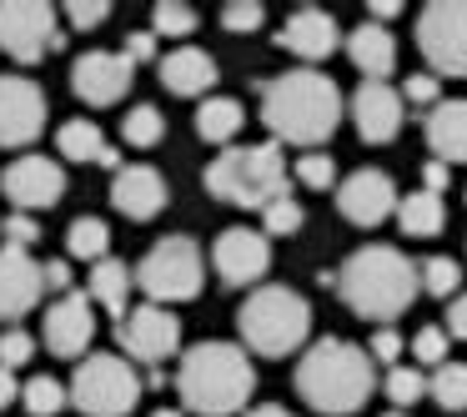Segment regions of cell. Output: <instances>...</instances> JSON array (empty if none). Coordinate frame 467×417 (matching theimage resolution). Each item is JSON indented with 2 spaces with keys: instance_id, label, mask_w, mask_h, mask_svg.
Masks as SVG:
<instances>
[{
  "instance_id": "83f0119b",
  "label": "cell",
  "mask_w": 467,
  "mask_h": 417,
  "mask_svg": "<svg viewBox=\"0 0 467 417\" xmlns=\"http://www.w3.org/2000/svg\"><path fill=\"white\" fill-rule=\"evenodd\" d=\"M56 151H61L66 162H96V166H101V156L111 151V141L101 136V126H96V121L76 116V121H66L61 131H56Z\"/></svg>"
},
{
  "instance_id": "ffe728a7",
  "label": "cell",
  "mask_w": 467,
  "mask_h": 417,
  "mask_svg": "<svg viewBox=\"0 0 467 417\" xmlns=\"http://www.w3.org/2000/svg\"><path fill=\"white\" fill-rule=\"evenodd\" d=\"M46 297V272L31 252L0 246V317H26Z\"/></svg>"
},
{
  "instance_id": "ac0fdd59",
  "label": "cell",
  "mask_w": 467,
  "mask_h": 417,
  "mask_svg": "<svg viewBox=\"0 0 467 417\" xmlns=\"http://www.w3.org/2000/svg\"><path fill=\"white\" fill-rule=\"evenodd\" d=\"M96 337V302L86 292H66L46 307V347L56 357H86Z\"/></svg>"
},
{
  "instance_id": "30bf717a",
  "label": "cell",
  "mask_w": 467,
  "mask_h": 417,
  "mask_svg": "<svg viewBox=\"0 0 467 417\" xmlns=\"http://www.w3.org/2000/svg\"><path fill=\"white\" fill-rule=\"evenodd\" d=\"M417 51L432 76H467V0H432L417 16Z\"/></svg>"
},
{
  "instance_id": "4dcf8cb0",
  "label": "cell",
  "mask_w": 467,
  "mask_h": 417,
  "mask_svg": "<svg viewBox=\"0 0 467 417\" xmlns=\"http://www.w3.org/2000/svg\"><path fill=\"white\" fill-rule=\"evenodd\" d=\"M382 392L392 397V407L397 412H407L412 402H422L427 397V377H422V367H387V377H382Z\"/></svg>"
},
{
  "instance_id": "4316f807",
  "label": "cell",
  "mask_w": 467,
  "mask_h": 417,
  "mask_svg": "<svg viewBox=\"0 0 467 417\" xmlns=\"http://www.w3.org/2000/svg\"><path fill=\"white\" fill-rule=\"evenodd\" d=\"M397 226H402V236H437L447 226L442 196H432V192H422V186H417L412 196H402V202H397Z\"/></svg>"
},
{
  "instance_id": "e0dca14e",
  "label": "cell",
  "mask_w": 467,
  "mask_h": 417,
  "mask_svg": "<svg viewBox=\"0 0 467 417\" xmlns=\"http://www.w3.org/2000/svg\"><path fill=\"white\" fill-rule=\"evenodd\" d=\"M402 116H407V101H402V91H397V86H387V81H362V86H357L352 121H357V136H362L367 146L397 141Z\"/></svg>"
},
{
  "instance_id": "7a4b0ae2",
  "label": "cell",
  "mask_w": 467,
  "mask_h": 417,
  "mask_svg": "<svg viewBox=\"0 0 467 417\" xmlns=\"http://www.w3.org/2000/svg\"><path fill=\"white\" fill-rule=\"evenodd\" d=\"M296 397L322 417H352L367 407L377 387V362L367 357V347L342 342V337H322L302 352L296 362Z\"/></svg>"
},
{
  "instance_id": "8fae6325",
  "label": "cell",
  "mask_w": 467,
  "mask_h": 417,
  "mask_svg": "<svg viewBox=\"0 0 467 417\" xmlns=\"http://www.w3.org/2000/svg\"><path fill=\"white\" fill-rule=\"evenodd\" d=\"M116 337H121V347H126V362L161 367L166 357L182 352V317H171V307L141 302L116 322Z\"/></svg>"
},
{
  "instance_id": "484cf974",
  "label": "cell",
  "mask_w": 467,
  "mask_h": 417,
  "mask_svg": "<svg viewBox=\"0 0 467 417\" xmlns=\"http://www.w3.org/2000/svg\"><path fill=\"white\" fill-rule=\"evenodd\" d=\"M246 111L242 101H232V96H206L202 111H196V136H202L206 146H232L236 131H242Z\"/></svg>"
},
{
  "instance_id": "ba28073f",
  "label": "cell",
  "mask_w": 467,
  "mask_h": 417,
  "mask_svg": "<svg viewBox=\"0 0 467 417\" xmlns=\"http://www.w3.org/2000/svg\"><path fill=\"white\" fill-rule=\"evenodd\" d=\"M202 282H206V256L192 236H161L136 266V287L156 307L192 302V297H202Z\"/></svg>"
},
{
  "instance_id": "ee69618b",
  "label": "cell",
  "mask_w": 467,
  "mask_h": 417,
  "mask_svg": "<svg viewBox=\"0 0 467 417\" xmlns=\"http://www.w3.org/2000/svg\"><path fill=\"white\" fill-rule=\"evenodd\" d=\"M402 337L392 332V327H377L372 332V342H367V357H372V362H387V367H397V357H402Z\"/></svg>"
},
{
  "instance_id": "d4e9b609",
  "label": "cell",
  "mask_w": 467,
  "mask_h": 417,
  "mask_svg": "<svg viewBox=\"0 0 467 417\" xmlns=\"http://www.w3.org/2000/svg\"><path fill=\"white\" fill-rule=\"evenodd\" d=\"M131 287H136V272L126 262H116V256H106V262L91 266V276H86V297H91L101 312H111L116 322H121L126 312H131Z\"/></svg>"
},
{
  "instance_id": "bcb514c9",
  "label": "cell",
  "mask_w": 467,
  "mask_h": 417,
  "mask_svg": "<svg viewBox=\"0 0 467 417\" xmlns=\"http://www.w3.org/2000/svg\"><path fill=\"white\" fill-rule=\"evenodd\" d=\"M41 272H46V292H56V297H66V292H76V276H71V266H66V262H46L41 266Z\"/></svg>"
},
{
  "instance_id": "d590c367",
  "label": "cell",
  "mask_w": 467,
  "mask_h": 417,
  "mask_svg": "<svg viewBox=\"0 0 467 417\" xmlns=\"http://www.w3.org/2000/svg\"><path fill=\"white\" fill-rule=\"evenodd\" d=\"M192 31H196V11L182 5V0H161L151 11V36H176V41H182V36H192Z\"/></svg>"
},
{
  "instance_id": "8d00e7d4",
  "label": "cell",
  "mask_w": 467,
  "mask_h": 417,
  "mask_svg": "<svg viewBox=\"0 0 467 417\" xmlns=\"http://www.w3.org/2000/svg\"><path fill=\"white\" fill-rule=\"evenodd\" d=\"M296 182H302L306 192H327V186H337V162L327 151L296 156Z\"/></svg>"
},
{
  "instance_id": "ab89813d",
  "label": "cell",
  "mask_w": 467,
  "mask_h": 417,
  "mask_svg": "<svg viewBox=\"0 0 467 417\" xmlns=\"http://www.w3.org/2000/svg\"><path fill=\"white\" fill-rule=\"evenodd\" d=\"M412 357L422 367H442L447 362V327H422L412 337Z\"/></svg>"
},
{
  "instance_id": "44dd1931",
  "label": "cell",
  "mask_w": 467,
  "mask_h": 417,
  "mask_svg": "<svg viewBox=\"0 0 467 417\" xmlns=\"http://www.w3.org/2000/svg\"><path fill=\"white\" fill-rule=\"evenodd\" d=\"M337 21L327 11H317V5H302V11H292L282 21V36H276V46L292 56H302V61H327V56L337 51Z\"/></svg>"
},
{
  "instance_id": "1f68e13d",
  "label": "cell",
  "mask_w": 467,
  "mask_h": 417,
  "mask_svg": "<svg viewBox=\"0 0 467 417\" xmlns=\"http://www.w3.org/2000/svg\"><path fill=\"white\" fill-rule=\"evenodd\" d=\"M121 136H126V146H156L166 136V116L156 111V106H131V111H126V121H121Z\"/></svg>"
},
{
  "instance_id": "db71d44e",
  "label": "cell",
  "mask_w": 467,
  "mask_h": 417,
  "mask_svg": "<svg viewBox=\"0 0 467 417\" xmlns=\"http://www.w3.org/2000/svg\"><path fill=\"white\" fill-rule=\"evenodd\" d=\"M382 417H407V412H382Z\"/></svg>"
},
{
  "instance_id": "f6af8a7d",
  "label": "cell",
  "mask_w": 467,
  "mask_h": 417,
  "mask_svg": "<svg viewBox=\"0 0 467 417\" xmlns=\"http://www.w3.org/2000/svg\"><path fill=\"white\" fill-rule=\"evenodd\" d=\"M121 56H126L131 66L156 61V36H151V31H131V36H126V46H121Z\"/></svg>"
},
{
  "instance_id": "9a60e30c",
  "label": "cell",
  "mask_w": 467,
  "mask_h": 417,
  "mask_svg": "<svg viewBox=\"0 0 467 417\" xmlns=\"http://www.w3.org/2000/svg\"><path fill=\"white\" fill-rule=\"evenodd\" d=\"M397 186L387 172H377V166H362V172H352L342 186H337V212L347 216L352 226H382L387 216H397Z\"/></svg>"
},
{
  "instance_id": "c3c4849f",
  "label": "cell",
  "mask_w": 467,
  "mask_h": 417,
  "mask_svg": "<svg viewBox=\"0 0 467 417\" xmlns=\"http://www.w3.org/2000/svg\"><path fill=\"white\" fill-rule=\"evenodd\" d=\"M447 176H452V172H447L442 162H427V166H422V192L442 196V192H447Z\"/></svg>"
},
{
  "instance_id": "f546056e",
  "label": "cell",
  "mask_w": 467,
  "mask_h": 417,
  "mask_svg": "<svg viewBox=\"0 0 467 417\" xmlns=\"http://www.w3.org/2000/svg\"><path fill=\"white\" fill-rule=\"evenodd\" d=\"M427 397H432L442 412H462L467 407V362H442L427 377Z\"/></svg>"
},
{
  "instance_id": "816d5d0a",
  "label": "cell",
  "mask_w": 467,
  "mask_h": 417,
  "mask_svg": "<svg viewBox=\"0 0 467 417\" xmlns=\"http://www.w3.org/2000/svg\"><path fill=\"white\" fill-rule=\"evenodd\" d=\"M246 417H296V412H286L276 402H262V407H246Z\"/></svg>"
},
{
  "instance_id": "f1b7e54d",
  "label": "cell",
  "mask_w": 467,
  "mask_h": 417,
  "mask_svg": "<svg viewBox=\"0 0 467 417\" xmlns=\"http://www.w3.org/2000/svg\"><path fill=\"white\" fill-rule=\"evenodd\" d=\"M66 252L81 256V262H106L111 256V226L101 222V216H76L71 232H66Z\"/></svg>"
},
{
  "instance_id": "f35d334b",
  "label": "cell",
  "mask_w": 467,
  "mask_h": 417,
  "mask_svg": "<svg viewBox=\"0 0 467 417\" xmlns=\"http://www.w3.org/2000/svg\"><path fill=\"white\" fill-rule=\"evenodd\" d=\"M266 11L256 5V0H232V5H222V26L232 36H246V31H262Z\"/></svg>"
},
{
  "instance_id": "603a6c76",
  "label": "cell",
  "mask_w": 467,
  "mask_h": 417,
  "mask_svg": "<svg viewBox=\"0 0 467 417\" xmlns=\"http://www.w3.org/2000/svg\"><path fill=\"white\" fill-rule=\"evenodd\" d=\"M427 146L442 166L467 162V101H442L427 111Z\"/></svg>"
},
{
  "instance_id": "8992f818",
  "label": "cell",
  "mask_w": 467,
  "mask_h": 417,
  "mask_svg": "<svg viewBox=\"0 0 467 417\" xmlns=\"http://www.w3.org/2000/svg\"><path fill=\"white\" fill-rule=\"evenodd\" d=\"M242 347L256 357H292L312 332V307L292 287H256L236 312Z\"/></svg>"
},
{
  "instance_id": "2e32d148",
  "label": "cell",
  "mask_w": 467,
  "mask_h": 417,
  "mask_svg": "<svg viewBox=\"0 0 467 417\" xmlns=\"http://www.w3.org/2000/svg\"><path fill=\"white\" fill-rule=\"evenodd\" d=\"M131 81H136V66L121 51H86L71 66V91L86 106H116L131 91Z\"/></svg>"
},
{
  "instance_id": "cb8c5ba5",
  "label": "cell",
  "mask_w": 467,
  "mask_h": 417,
  "mask_svg": "<svg viewBox=\"0 0 467 417\" xmlns=\"http://www.w3.org/2000/svg\"><path fill=\"white\" fill-rule=\"evenodd\" d=\"M347 56H352V66L367 76V81H387L392 66H397V41H392L387 26L362 21L352 36H347Z\"/></svg>"
},
{
  "instance_id": "681fc988",
  "label": "cell",
  "mask_w": 467,
  "mask_h": 417,
  "mask_svg": "<svg viewBox=\"0 0 467 417\" xmlns=\"http://www.w3.org/2000/svg\"><path fill=\"white\" fill-rule=\"evenodd\" d=\"M397 16H402L397 0H372V5H367V21L372 26H387V21H397Z\"/></svg>"
},
{
  "instance_id": "74e56055",
  "label": "cell",
  "mask_w": 467,
  "mask_h": 417,
  "mask_svg": "<svg viewBox=\"0 0 467 417\" xmlns=\"http://www.w3.org/2000/svg\"><path fill=\"white\" fill-rule=\"evenodd\" d=\"M31 357H36V337L26 332V327H5V332H0V367H5V372L26 367Z\"/></svg>"
},
{
  "instance_id": "e575fe53",
  "label": "cell",
  "mask_w": 467,
  "mask_h": 417,
  "mask_svg": "<svg viewBox=\"0 0 467 417\" xmlns=\"http://www.w3.org/2000/svg\"><path fill=\"white\" fill-rule=\"evenodd\" d=\"M302 222H306V212L292 192L262 206V236H292V232H302Z\"/></svg>"
},
{
  "instance_id": "6da1fadb",
  "label": "cell",
  "mask_w": 467,
  "mask_h": 417,
  "mask_svg": "<svg viewBox=\"0 0 467 417\" xmlns=\"http://www.w3.org/2000/svg\"><path fill=\"white\" fill-rule=\"evenodd\" d=\"M256 96H262V121L276 136V146H322L342 126V91L332 76L312 71V66L256 81Z\"/></svg>"
},
{
  "instance_id": "7dc6e473",
  "label": "cell",
  "mask_w": 467,
  "mask_h": 417,
  "mask_svg": "<svg viewBox=\"0 0 467 417\" xmlns=\"http://www.w3.org/2000/svg\"><path fill=\"white\" fill-rule=\"evenodd\" d=\"M447 337H462L467 342V292H457L447 302Z\"/></svg>"
},
{
  "instance_id": "f907efd6",
  "label": "cell",
  "mask_w": 467,
  "mask_h": 417,
  "mask_svg": "<svg viewBox=\"0 0 467 417\" xmlns=\"http://www.w3.org/2000/svg\"><path fill=\"white\" fill-rule=\"evenodd\" d=\"M16 397H21V382H16V372H5V367H0V407H11Z\"/></svg>"
},
{
  "instance_id": "3957f363",
  "label": "cell",
  "mask_w": 467,
  "mask_h": 417,
  "mask_svg": "<svg viewBox=\"0 0 467 417\" xmlns=\"http://www.w3.org/2000/svg\"><path fill=\"white\" fill-rule=\"evenodd\" d=\"M176 392H182V407L196 417H232L252 402L256 367L246 357V347L236 342H196L182 352Z\"/></svg>"
},
{
  "instance_id": "5b68a950",
  "label": "cell",
  "mask_w": 467,
  "mask_h": 417,
  "mask_svg": "<svg viewBox=\"0 0 467 417\" xmlns=\"http://www.w3.org/2000/svg\"><path fill=\"white\" fill-rule=\"evenodd\" d=\"M206 192L216 202H232V206H252L262 212L266 202L286 196V156L276 141H262V146H226L212 166H206Z\"/></svg>"
},
{
  "instance_id": "d6a6232c",
  "label": "cell",
  "mask_w": 467,
  "mask_h": 417,
  "mask_svg": "<svg viewBox=\"0 0 467 417\" xmlns=\"http://www.w3.org/2000/svg\"><path fill=\"white\" fill-rule=\"evenodd\" d=\"M21 402H26V412H31V417H56L66 402H71V392H66L56 377H31V382L21 387Z\"/></svg>"
},
{
  "instance_id": "4fadbf2b",
  "label": "cell",
  "mask_w": 467,
  "mask_h": 417,
  "mask_svg": "<svg viewBox=\"0 0 467 417\" xmlns=\"http://www.w3.org/2000/svg\"><path fill=\"white\" fill-rule=\"evenodd\" d=\"M46 91L31 76H0V151H21L46 131Z\"/></svg>"
},
{
  "instance_id": "7402d4cb",
  "label": "cell",
  "mask_w": 467,
  "mask_h": 417,
  "mask_svg": "<svg viewBox=\"0 0 467 417\" xmlns=\"http://www.w3.org/2000/svg\"><path fill=\"white\" fill-rule=\"evenodd\" d=\"M161 86L171 96H206L216 86V61L202 46H176L171 56H161Z\"/></svg>"
},
{
  "instance_id": "5bb4252c",
  "label": "cell",
  "mask_w": 467,
  "mask_h": 417,
  "mask_svg": "<svg viewBox=\"0 0 467 417\" xmlns=\"http://www.w3.org/2000/svg\"><path fill=\"white\" fill-rule=\"evenodd\" d=\"M212 266L226 287H252L272 266V242L262 232H252V226H226L212 246Z\"/></svg>"
},
{
  "instance_id": "277c9868",
  "label": "cell",
  "mask_w": 467,
  "mask_h": 417,
  "mask_svg": "<svg viewBox=\"0 0 467 417\" xmlns=\"http://www.w3.org/2000/svg\"><path fill=\"white\" fill-rule=\"evenodd\" d=\"M337 292L352 307L357 317H372V322H392L422 292V276H417V262L397 246H362L342 262L337 272Z\"/></svg>"
},
{
  "instance_id": "b9f144b4",
  "label": "cell",
  "mask_w": 467,
  "mask_h": 417,
  "mask_svg": "<svg viewBox=\"0 0 467 417\" xmlns=\"http://www.w3.org/2000/svg\"><path fill=\"white\" fill-rule=\"evenodd\" d=\"M0 232H5V246H16V252H31V246L41 242V226H36V216H26V212H11Z\"/></svg>"
},
{
  "instance_id": "9c48e42d",
  "label": "cell",
  "mask_w": 467,
  "mask_h": 417,
  "mask_svg": "<svg viewBox=\"0 0 467 417\" xmlns=\"http://www.w3.org/2000/svg\"><path fill=\"white\" fill-rule=\"evenodd\" d=\"M61 11L51 0H0V51L21 66H36L41 56L61 51Z\"/></svg>"
},
{
  "instance_id": "d6986e66",
  "label": "cell",
  "mask_w": 467,
  "mask_h": 417,
  "mask_svg": "<svg viewBox=\"0 0 467 417\" xmlns=\"http://www.w3.org/2000/svg\"><path fill=\"white\" fill-rule=\"evenodd\" d=\"M166 176L156 172V166L136 162V166H121V172L111 176V206L121 216H131V222H151V216H161L166 206Z\"/></svg>"
},
{
  "instance_id": "836d02e7",
  "label": "cell",
  "mask_w": 467,
  "mask_h": 417,
  "mask_svg": "<svg viewBox=\"0 0 467 417\" xmlns=\"http://www.w3.org/2000/svg\"><path fill=\"white\" fill-rule=\"evenodd\" d=\"M417 276H422V292L447 297V302L462 292V266H457L452 256H427V262L417 266Z\"/></svg>"
},
{
  "instance_id": "52a82bcc",
  "label": "cell",
  "mask_w": 467,
  "mask_h": 417,
  "mask_svg": "<svg viewBox=\"0 0 467 417\" xmlns=\"http://www.w3.org/2000/svg\"><path fill=\"white\" fill-rule=\"evenodd\" d=\"M66 392L86 417H126L141 402V372H136V362H126L116 352H86L76 362V377Z\"/></svg>"
},
{
  "instance_id": "60d3db41",
  "label": "cell",
  "mask_w": 467,
  "mask_h": 417,
  "mask_svg": "<svg viewBox=\"0 0 467 417\" xmlns=\"http://www.w3.org/2000/svg\"><path fill=\"white\" fill-rule=\"evenodd\" d=\"M61 16L76 26V31H96V26L111 21V5H106V0H71Z\"/></svg>"
},
{
  "instance_id": "f5cc1de1",
  "label": "cell",
  "mask_w": 467,
  "mask_h": 417,
  "mask_svg": "<svg viewBox=\"0 0 467 417\" xmlns=\"http://www.w3.org/2000/svg\"><path fill=\"white\" fill-rule=\"evenodd\" d=\"M151 417H186V412H176V407H161V412H151Z\"/></svg>"
},
{
  "instance_id": "7bdbcfd3",
  "label": "cell",
  "mask_w": 467,
  "mask_h": 417,
  "mask_svg": "<svg viewBox=\"0 0 467 417\" xmlns=\"http://www.w3.org/2000/svg\"><path fill=\"white\" fill-rule=\"evenodd\" d=\"M402 101L407 106H427V111H432V106H442V86H437V76H407V86H402Z\"/></svg>"
},
{
  "instance_id": "7c38bea8",
  "label": "cell",
  "mask_w": 467,
  "mask_h": 417,
  "mask_svg": "<svg viewBox=\"0 0 467 417\" xmlns=\"http://www.w3.org/2000/svg\"><path fill=\"white\" fill-rule=\"evenodd\" d=\"M0 192L16 212L36 216V212H51L56 202L66 196V172L56 156H16L5 172H0Z\"/></svg>"
}]
</instances>
